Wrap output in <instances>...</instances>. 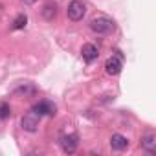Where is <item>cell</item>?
<instances>
[{"label": "cell", "mask_w": 156, "mask_h": 156, "mask_svg": "<svg viewBox=\"0 0 156 156\" xmlns=\"http://www.w3.org/2000/svg\"><path fill=\"white\" fill-rule=\"evenodd\" d=\"M90 30L98 35H108L116 30V22L107 15H98L90 20Z\"/></svg>", "instance_id": "6da1fadb"}, {"label": "cell", "mask_w": 156, "mask_h": 156, "mask_svg": "<svg viewBox=\"0 0 156 156\" xmlns=\"http://www.w3.org/2000/svg\"><path fill=\"white\" fill-rule=\"evenodd\" d=\"M59 145L66 154H72V152L77 151V147H79V136H77V132H73V130H61Z\"/></svg>", "instance_id": "7a4b0ae2"}, {"label": "cell", "mask_w": 156, "mask_h": 156, "mask_svg": "<svg viewBox=\"0 0 156 156\" xmlns=\"http://www.w3.org/2000/svg\"><path fill=\"white\" fill-rule=\"evenodd\" d=\"M85 13H87V4L83 2V0H72V2L68 4L66 15H68V19H70V20L79 22V20H83Z\"/></svg>", "instance_id": "3957f363"}, {"label": "cell", "mask_w": 156, "mask_h": 156, "mask_svg": "<svg viewBox=\"0 0 156 156\" xmlns=\"http://www.w3.org/2000/svg\"><path fill=\"white\" fill-rule=\"evenodd\" d=\"M39 123H41V116L31 110V112H28V114L22 118L20 127H22L24 130H28V132H35V130L39 129Z\"/></svg>", "instance_id": "277c9868"}, {"label": "cell", "mask_w": 156, "mask_h": 156, "mask_svg": "<svg viewBox=\"0 0 156 156\" xmlns=\"http://www.w3.org/2000/svg\"><path fill=\"white\" fill-rule=\"evenodd\" d=\"M123 68V61H121V55H110L105 62V72L108 75H118Z\"/></svg>", "instance_id": "5b68a950"}, {"label": "cell", "mask_w": 156, "mask_h": 156, "mask_svg": "<svg viewBox=\"0 0 156 156\" xmlns=\"http://www.w3.org/2000/svg\"><path fill=\"white\" fill-rule=\"evenodd\" d=\"M31 110L39 116H55L57 112V107L51 103V101H39L31 107Z\"/></svg>", "instance_id": "8992f818"}, {"label": "cell", "mask_w": 156, "mask_h": 156, "mask_svg": "<svg viewBox=\"0 0 156 156\" xmlns=\"http://www.w3.org/2000/svg\"><path fill=\"white\" fill-rule=\"evenodd\" d=\"M81 55H83V59H85L87 62H92V61H96V59L99 57V50H98V46H94V44H85V46L81 48Z\"/></svg>", "instance_id": "52a82bcc"}, {"label": "cell", "mask_w": 156, "mask_h": 156, "mask_svg": "<svg viewBox=\"0 0 156 156\" xmlns=\"http://www.w3.org/2000/svg\"><path fill=\"white\" fill-rule=\"evenodd\" d=\"M110 147L114 151H125L129 147V140L123 134H112L110 136Z\"/></svg>", "instance_id": "ba28073f"}, {"label": "cell", "mask_w": 156, "mask_h": 156, "mask_svg": "<svg viewBox=\"0 0 156 156\" xmlns=\"http://www.w3.org/2000/svg\"><path fill=\"white\" fill-rule=\"evenodd\" d=\"M141 149H145L147 152L154 154L156 152V136L154 134H145L141 138Z\"/></svg>", "instance_id": "9c48e42d"}, {"label": "cell", "mask_w": 156, "mask_h": 156, "mask_svg": "<svg viewBox=\"0 0 156 156\" xmlns=\"http://www.w3.org/2000/svg\"><path fill=\"white\" fill-rule=\"evenodd\" d=\"M35 92H37V88H35L33 85H30V83H24V85H20L19 88H15V90H13V94H15V96H22V98L33 96Z\"/></svg>", "instance_id": "30bf717a"}, {"label": "cell", "mask_w": 156, "mask_h": 156, "mask_svg": "<svg viewBox=\"0 0 156 156\" xmlns=\"http://www.w3.org/2000/svg\"><path fill=\"white\" fill-rule=\"evenodd\" d=\"M55 4L53 2H48L46 6H44V9H42V15H44V19L46 20H53L55 19Z\"/></svg>", "instance_id": "8fae6325"}, {"label": "cell", "mask_w": 156, "mask_h": 156, "mask_svg": "<svg viewBox=\"0 0 156 156\" xmlns=\"http://www.w3.org/2000/svg\"><path fill=\"white\" fill-rule=\"evenodd\" d=\"M26 24H28V17H26L24 13H20V15L13 20V30H24Z\"/></svg>", "instance_id": "7c38bea8"}, {"label": "cell", "mask_w": 156, "mask_h": 156, "mask_svg": "<svg viewBox=\"0 0 156 156\" xmlns=\"http://www.w3.org/2000/svg\"><path fill=\"white\" fill-rule=\"evenodd\" d=\"M11 116V108L8 103H0V119H8Z\"/></svg>", "instance_id": "4fadbf2b"}, {"label": "cell", "mask_w": 156, "mask_h": 156, "mask_svg": "<svg viewBox=\"0 0 156 156\" xmlns=\"http://www.w3.org/2000/svg\"><path fill=\"white\" fill-rule=\"evenodd\" d=\"M24 2H26V4H33V2H35V0H24Z\"/></svg>", "instance_id": "5bb4252c"}]
</instances>
